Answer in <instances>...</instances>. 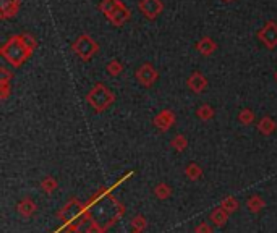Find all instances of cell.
I'll return each instance as SVG.
<instances>
[{
  "label": "cell",
  "mask_w": 277,
  "mask_h": 233,
  "mask_svg": "<svg viewBox=\"0 0 277 233\" xmlns=\"http://www.w3.org/2000/svg\"><path fill=\"white\" fill-rule=\"evenodd\" d=\"M30 49L25 46L22 38H13L2 47V56L10 62L13 66H20L30 56Z\"/></svg>",
  "instance_id": "cell-1"
},
{
  "label": "cell",
  "mask_w": 277,
  "mask_h": 233,
  "mask_svg": "<svg viewBox=\"0 0 277 233\" xmlns=\"http://www.w3.org/2000/svg\"><path fill=\"white\" fill-rule=\"evenodd\" d=\"M114 94L109 91V89L104 86V84H96L93 88V91L89 92L86 96V100H88V104L91 106L96 112H102V110H106V108L112 104L114 102Z\"/></svg>",
  "instance_id": "cell-2"
},
{
  "label": "cell",
  "mask_w": 277,
  "mask_h": 233,
  "mask_svg": "<svg viewBox=\"0 0 277 233\" xmlns=\"http://www.w3.org/2000/svg\"><path fill=\"white\" fill-rule=\"evenodd\" d=\"M73 50L76 56H80L83 60H89L96 52H98V44H96L93 39H89L88 36H81L73 44Z\"/></svg>",
  "instance_id": "cell-3"
},
{
  "label": "cell",
  "mask_w": 277,
  "mask_h": 233,
  "mask_svg": "<svg viewBox=\"0 0 277 233\" xmlns=\"http://www.w3.org/2000/svg\"><path fill=\"white\" fill-rule=\"evenodd\" d=\"M157 72L152 68L151 64H146V65H143L141 68H138V72H136V78H138V83L143 84L144 88H151L152 84L157 81Z\"/></svg>",
  "instance_id": "cell-4"
},
{
  "label": "cell",
  "mask_w": 277,
  "mask_h": 233,
  "mask_svg": "<svg viewBox=\"0 0 277 233\" xmlns=\"http://www.w3.org/2000/svg\"><path fill=\"white\" fill-rule=\"evenodd\" d=\"M152 123H154V126L159 132H167V130L175 123V114L172 110H162Z\"/></svg>",
  "instance_id": "cell-5"
},
{
  "label": "cell",
  "mask_w": 277,
  "mask_h": 233,
  "mask_svg": "<svg viewBox=\"0 0 277 233\" xmlns=\"http://www.w3.org/2000/svg\"><path fill=\"white\" fill-rule=\"evenodd\" d=\"M188 88L191 89L193 92H196V94H199V92H203L204 89H206V86H207V80H206V76L203 73H199V72H195L191 74V76L188 78Z\"/></svg>",
  "instance_id": "cell-6"
},
{
  "label": "cell",
  "mask_w": 277,
  "mask_h": 233,
  "mask_svg": "<svg viewBox=\"0 0 277 233\" xmlns=\"http://www.w3.org/2000/svg\"><path fill=\"white\" fill-rule=\"evenodd\" d=\"M140 8L143 10V13H146L149 18H154L161 13L162 4H161V0H143L140 4Z\"/></svg>",
  "instance_id": "cell-7"
},
{
  "label": "cell",
  "mask_w": 277,
  "mask_h": 233,
  "mask_svg": "<svg viewBox=\"0 0 277 233\" xmlns=\"http://www.w3.org/2000/svg\"><path fill=\"white\" fill-rule=\"evenodd\" d=\"M17 212L23 218H30L34 214V212H36V202H34L33 200H30V198H25V200H22V201L18 202Z\"/></svg>",
  "instance_id": "cell-8"
},
{
  "label": "cell",
  "mask_w": 277,
  "mask_h": 233,
  "mask_svg": "<svg viewBox=\"0 0 277 233\" xmlns=\"http://www.w3.org/2000/svg\"><path fill=\"white\" fill-rule=\"evenodd\" d=\"M228 212H225L222 208H216L212 212H211V216H209V222L214 225V227H217V228H220V227H224V225L227 224V220H228Z\"/></svg>",
  "instance_id": "cell-9"
},
{
  "label": "cell",
  "mask_w": 277,
  "mask_h": 233,
  "mask_svg": "<svg viewBox=\"0 0 277 233\" xmlns=\"http://www.w3.org/2000/svg\"><path fill=\"white\" fill-rule=\"evenodd\" d=\"M259 36L269 47L277 46V24H267L266 28L259 32Z\"/></svg>",
  "instance_id": "cell-10"
},
{
  "label": "cell",
  "mask_w": 277,
  "mask_h": 233,
  "mask_svg": "<svg viewBox=\"0 0 277 233\" xmlns=\"http://www.w3.org/2000/svg\"><path fill=\"white\" fill-rule=\"evenodd\" d=\"M109 18H110V22H112L114 24L119 26V24H123V23H125L127 20L130 18V12H128V10L125 8V6L122 5V4H120V5L117 6V8H115L112 13H110Z\"/></svg>",
  "instance_id": "cell-11"
},
{
  "label": "cell",
  "mask_w": 277,
  "mask_h": 233,
  "mask_svg": "<svg viewBox=\"0 0 277 233\" xmlns=\"http://www.w3.org/2000/svg\"><path fill=\"white\" fill-rule=\"evenodd\" d=\"M246 208L251 214H259V212L266 208V201L262 200L259 194H253L246 200Z\"/></svg>",
  "instance_id": "cell-12"
},
{
  "label": "cell",
  "mask_w": 277,
  "mask_h": 233,
  "mask_svg": "<svg viewBox=\"0 0 277 233\" xmlns=\"http://www.w3.org/2000/svg\"><path fill=\"white\" fill-rule=\"evenodd\" d=\"M275 122L271 118V116H262V118L259 120L258 123V130H259V133L261 134H264V136H269V134H272L275 132Z\"/></svg>",
  "instance_id": "cell-13"
},
{
  "label": "cell",
  "mask_w": 277,
  "mask_h": 233,
  "mask_svg": "<svg viewBox=\"0 0 277 233\" xmlns=\"http://www.w3.org/2000/svg\"><path fill=\"white\" fill-rule=\"evenodd\" d=\"M152 193H154V196L157 198V200H161V201H165V200H169V198L172 196V188L169 186L165 182H161V183H157L154 190H152Z\"/></svg>",
  "instance_id": "cell-14"
},
{
  "label": "cell",
  "mask_w": 277,
  "mask_h": 233,
  "mask_svg": "<svg viewBox=\"0 0 277 233\" xmlns=\"http://www.w3.org/2000/svg\"><path fill=\"white\" fill-rule=\"evenodd\" d=\"M185 176L188 178L190 182H198L203 178V168L198 166V164H190L185 168Z\"/></svg>",
  "instance_id": "cell-15"
},
{
  "label": "cell",
  "mask_w": 277,
  "mask_h": 233,
  "mask_svg": "<svg viewBox=\"0 0 277 233\" xmlns=\"http://www.w3.org/2000/svg\"><path fill=\"white\" fill-rule=\"evenodd\" d=\"M198 50L203 54V56H211V54L216 50V42L209 38H204L198 42Z\"/></svg>",
  "instance_id": "cell-16"
},
{
  "label": "cell",
  "mask_w": 277,
  "mask_h": 233,
  "mask_svg": "<svg viewBox=\"0 0 277 233\" xmlns=\"http://www.w3.org/2000/svg\"><path fill=\"white\" fill-rule=\"evenodd\" d=\"M220 208H222L225 212H228V214H233V212L238 210L240 204L233 196H227V198H224L222 201H220Z\"/></svg>",
  "instance_id": "cell-17"
},
{
  "label": "cell",
  "mask_w": 277,
  "mask_h": 233,
  "mask_svg": "<svg viewBox=\"0 0 277 233\" xmlns=\"http://www.w3.org/2000/svg\"><path fill=\"white\" fill-rule=\"evenodd\" d=\"M39 188L43 193L52 194V191L57 190V182H55V178H52V176H46L44 180L39 183Z\"/></svg>",
  "instance_id": "cell-18"
},
{
  "label": "cell",
  "mask_w": 277,
  "mask_h": 233,
  "mask_svg": "<svg viewBox=\"0 0 277 233\" xmlns=\"http://www.w3.org/2000/svg\"><path fill=\"white\" fill-rule=\"evenodd\" d=\"M170 146L174 148L177 152H182V150H185L186 148H188V141H186V138L183 134H177L174 140H172Z\"/></svg>",
  "instance_id": "cell-19"
},
{
  "label": "cell",
  "mask_w": 277,
  "mask_h": 233,
  "mask_svg": "<svg viewBox=\"0 0 277 233\" xmlns=\"http://www.w3.org/2000/svg\"><path fill=\"white\" fill-rule=\"evenodd\" d=\"M196 115L201 118L203 122H207V120H211L212 116H214V108L211 107V106H207V104H204V106H201L196 110Z\"/></svg>",
  "instance_id": "cell-20"
},
{
  "label": "cell",
  "mask_w": 277,
  "mask_h": 233,
  "mask_svg": "<svg viewBox=\"0 0 277 233\" xmlns=\"http://www.w3.org/2000/svg\"><path fill=\"white\" fill-rule=\"evenodd\" d=\"M146 218L141 217V216H136L133 217V220H131V228H133V232L136 233H141L144 228H146Z\"/></svg>",
  "instance_id": "cell-21"
},
{
  "label": "cell",
  "mask_w": 277,
  "mask_h": 233,
  "mask_svg": "<svg viewBox=\"0 0 277 233\" xmlns=\"http://www.w3.org/2000/svg\"><path fill=\"white\" fill-rule=\"evenodd\" d=\"M119 5H120L119 0H104V2L101 4V10H102V12L109 16L110 13H112V12L117 8V6H119Z\"/></svg>",
  "instance_id": "cell-22"
},
{
  "label": "cell",
  "mask_w": 277,
  "mask_h": 233,
  "mask_svg": "<svg viewBox=\"0 0 277 233\" xmlns=\"http://www.w3.org/2000/svg\"><path fill=\"white\" fill-rule=\"evenodd\" d=\"M240 122L243 123V125H251V123L254 122V114L250 110V108H246V110H241L240 115H238Z\"/></svg>",
  "instance_id": "cell-23"
},
{
  "label": "cell",
  "mask_w": 277,
  "mask_h": 233,
  "mask_svg": "<svg viewBox=\"0 0 277 233\" xmlns=\"http://www.w3.org/2000/svg\"><path fill=\"white\" fill-rule=\"evenodd\" d=\"M107 72H109V74H112V76H117V74H120L123 72V66L119 64V62L114 60L107 65Z\"/></svg>",
  "instance_id": "cell-24"
},
{
  "label": "cell",
  "mask_w": 277,
  "mask_h": 233,
  "mask_svg": "<svg viewBox=\"0 0 277 233\" xmlns=\"http://www.w3.org/2000/svg\"><path fill=\"white\" fill-rule=\"evenodd\" d=\"M195 233H212V224H207V222H201L196 225Z\"/></svg>",
  "instance_id": "cell-25"
},
{
  "label": "cell",
  "mask_w": 277,
  "mask_h": 233,
  "mask_svg": "<svg viewBox=\"0 0 277 233\" xmlns=\"http://www.w3.org/2000/svg\"><path fill=\"white\" fill-rule=\"evenodd\" d=\"M275 80H277V72H275Z\"/></svg>",
  "instance_id": "cell-26"
},
{
  "label": "cell",
  "mask_w": 277,
  "mask_h": 233,
  "mask_svg": "<svg viewBox=\"0 0 277 233\" xmlns=\"http://www.w3.org/2000/svg\"><path fill=\"white\" fill-rule=\"evenodd\" d=\"M133 233H136V232H133Z\"/></svg>",
  "instance_id": "cell-27"
}]
</instances>
